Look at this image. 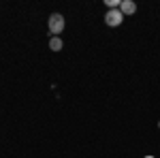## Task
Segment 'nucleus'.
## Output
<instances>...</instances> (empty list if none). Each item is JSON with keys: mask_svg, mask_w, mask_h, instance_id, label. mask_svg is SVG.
<instances>
[{"mask_svg": "<svg viewBox=\"0 0 160 158\" xmlns=\"http://www.w3.org/2000/svg\"><path fill=\"white\" fill-rule=\"evenodd\" d=\"M47 28H49V32L53 37H58L62 30H64V17H62L60 13H51L49 22H47Z\"/></svg>", "mask_w": 160, "mask_h": 158, "instance_id": "f257e3e1", "label": "nucleus"}, {"mask_svg": "<svg viewBox=\"0 0 160 158\" xmlns=\"http://www.w3.org/2000/svg\"><path fill=\"white\" fill-rule=\"evenodd\" d=\"M124 22V15L120 9H109L107 11V15H105V24L111 26V28H118V26Z\"/></svg>", "mask_w": 160, "mask_h": 158, "instance_id": "f03ea898", "label": "nucleus"}, {"mask_svg": "<svg viewBox=\"0 0 160 158\" xmlns=\"http://www.w3.org/2000/svg\"><path fill=\"white\" fill-rule=\"evenodd\" d=\"M120 11H122V15H132L137 11V4L132 0H122L120 2Z\"/></svg>", "mask_w": 160, "mask_h": 158, "instance_id": "7ed1b4c3", "label": "nucleus"}, {"mask_svg": "<svg viewBox=\"0 0 160 158\" xmlns=\"http://www.w3.org/2000/svg\"><path fill=\"white\" fill-rule=\"evenodd\" d=\"M62 47H64V43H62L60 37H51L49 38V49H51V51H60Z\"/></svg>", "mask_w": 160, "mask_h": 158, "instance_id": "20e7f679", "label": "nucleus"}, {"mask_svg": "<svg viewBox=\"0 0 160 158\" xmlns=\"http://www.w3.org/2000/svg\"><path fill=\"white\" fill-rule=\"evenodd\" d=\"M105 4H107L109 9H118V7H120V0H105Z\"/></svg>", "mask_w": 160, "mask_h": 158, "instance_id": "39448f33", "label": "nucleus"}, {"mask_svg": "<svg viewBox=\"0 0 160 158\" xmlns=\"http://www.w3.org/2000/svg\"><path fill=\"white\" fill-rule=\"evenodd\" d=\"M145 158H154V156H145Z\"/></svg>", "mask_w": 160, "mask_h": 158, "instance_id": "423d86ee", "label": "nucleus"}, {"mask_svg": "<svg viewBox=\"0 0 160 158\" xmlns=\"http://www.w3.org/2000/svg\"><path fill=\"white\" fill-rule=\"evenodd\" d=\"M158 128H160V122H158Z\"/></svg>", "mask_w": 160, "mask_h": 158, "instance_id": "0eeeda50", "label": "nucleus"}]
</instances>
